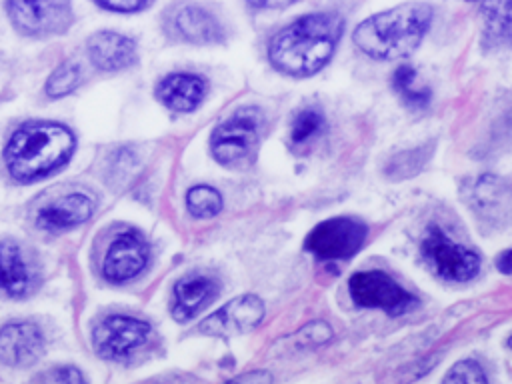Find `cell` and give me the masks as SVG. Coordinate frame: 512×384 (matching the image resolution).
I'll return each instance as SVG.
<instances>
[{"mask_svg":"<svg viewBox=\"0 0 512 384\" xmlns=\"http://www.w3.org/2000/svg\"><path fill=\"white\" fill-rule=\"evenodd\" d=\"M420 250L424 262L444 280L468 282L480 270L478 254L448 238L438 226H430L426 230Z\"/></svg>","mask_w":512,"mask_h":384,"instance_id":"cell-6","label":"cell"},{"mask_svg":"<svg viewBox=\"0 0 512 384\" xmlns=\"http://www.w3.org/2000/svg\"><path fill=\"white\" fill-rule=\"evenodd\" d=\"M348 292L354 304L362 308H378L390 316L404 314L416 308L418 298L404 290L392 276L382 270L356 272L348 282Z\"/></svg>","mask_w":512,"mask_h":384,"instance_id":"cell-7","label":"cell"},{"mask_svg":"<svg viewBox=\"0 0 512 384\" xmlns=\"http://www.w3.org/2000/svg\"><path fill=\"white\" fill-rule=\"evenodd\" d=\"M100 6L108 8V10H116V12H134L140 10L146 0H96Z\"/></svg>","mask_w":512,"mask_h":384,"instance_id":"cell-30","label":"cell"},{"mask_svg":"<svg viewBox=\"0 0 512 384\" xmlns=\"http://www.w3.org/2000/svg\"><path fill=\"white\" fill-rule=\"evenodd\" d=\"M216 294H218V284L212 276L190 272L182 276L174 286L172 316L178 322H186L194 318L204 306H208Z\"/></svg>","mask_w":512,"mask_h":384,"instance_id":"cell-17","label":"cell"},{"mask_svg":"<svg viewBox=\"0 0 512 384\" xmlns=\"http://www.w3.org/2000/svg\"><path fill=\"white\" fill-rule=\"evenodd\" d=\"M508 344H510V348H512V336H510V340H508Z\"/></svg>","mask_w":512,"mask_h":384,"instance_id":"cell-33","label":"cell"},{"mask_svg":"<svg viewBox=\"0 0 512 384\" xmlns=\"http://www.w3.org/2000/svg\"><path fill=\"white\" fill-rule=\"evenodd\" d=\"M330 338H332V328L322 320H314V322L302 326L296 334H292V342L296 348L320 346V344L328 342Z\"/></svg>","mask_w":512,"mask_h":384,"instance_id":"cell-27","label":"cell"},{"mask_svg":"<svg viewBox=\"0 0 512 384\" xmlns=\"http://www.w3.org/2000/svg\"><path fill=\"white\" fill-rule=\"evenodd\" d=\"M80 78H82V70L78 64H74V62L60 64L46 82V94L50 98H60V96L72 92L80 84Z\"/></svg>","mask_w":512,"mask_h":384,"instance_id":"cell-25","label":"cell"},{"mask_svg":"<svg viewBox=\"0 0 512 384\" xmlns=\"http://www.w3.org/2000/svg\"><path fill=\"white\" fill-rule=\"evenodd\" d=\"M264 318V302L254 294H242L200 322L198 330L206 336L230 338L254 330Z\"/></svg>","mask_w":512,"mask_h":384,"instance_id":"cell-11","label":"cell"},{"mask_svg":"<svg viewBox=\"0 0 512 384\" xmlns=\"http://www.w3.org/2000/svg\"><path fill=\"white\" fill-rule=\"evenodd\" d=\"M168 30L192 44L222 42L224 30L220 22L196 4H182L168 16Z\"/></svg>","mask_w":512,"mask_h":384,"instance_id":"cell-14","label":"cell"},{"mask_svg":"<svg viewBox=\"0 0 512 384\" xmlns=\"http://www.w3.org/2000/svg\"><path fill=\"white\" fill-rule=\"evenodd\" d=\"M74 150V136L54 122H28L8 140L4 160L10 176L30 182L60 168Z\"/></svg>","mask_w":512,"mask_h":384,"instance_id":"cell-3","label":"cell"},{"mask_svg":"<svg viewBox=\"0 0 512 384\" xmlns=\"http://www.w3.org/2000/svg\"><path fill=\"white\" fill-rule=\"evenodd\" d=\"M254 8H284L294 4L296 0H246Z\"/></svg>","mask_w":512,"mask_h":384,"instance_id":"cell-31","label":"cell"},{"mask_svg":"<svg viewBox=\"0 0 512 384\" xmlns=\"http://www.w3.org/2000/svg\"><path fill=\"white\" fill-rule=\"evenodd\" d=\"M42 352L44 334L34 322H10L0 328V362L6 366H32Z\"/></svg>","mask_w":512,"mask_h":384,"instance_id":"cell-13","label":"cell"},{"mask_svg":"<svg viewBox=\"0 0 512 384\" xmlns=\"http://www.w3.org/2000/svg\"><path fill=\"white\" fill-rule=\"evenodd\" d=\"M392 86L402 102L412 110H424L430 104V90L420 84L416 70L410 64H402L392 74Z\"/></svg>","mask_w":512,"mask_h":384,"instance_id":"cell-21","label":"cell"},{"mask_svg":"<svg viewBox=\"0 0 512 384\" xmlns=\"http://www.w3.org/2000/svg\"><path fill=\"white\" fill-rule=\"evenodd\" d=\"M30 384H86V380L74 366H54L36 374Z\"/></svg>","mask_w":512,"mask_h":384,"instance_id":"cell-28","label":"cell"},{"mask_svg":"<svg viewBox=\"0 0 512 384\" xmlns=\"http://www.w3.org/2000/svg\"><path fill=\"white\" fill-rule=\"evenodd\" d=\"M496 268L502 272V274H512V250H506V252H500L498 258H496Z\"/></svg>","mask_w":512,"mask_h":384,"instance_id":"cell-32","label":"cell"},{"mask_svg":"<svg viewBox=\"0 0 512 384\" xmlns=\"http://www.w3.org/2000/svg\"><path fill=\"white\" fill-rule=\"evenodd\" d=\"M468 2H472V0H468Z\"/></svg>","mask_w":512,"mask_h":384,"instance_id":"cell-34","label":"cell"},{"mask_svg":"<svg viewBox=\"0 0 512 384\" xmlns=\"http://www.w3.org/2000/svg\"><path fill=\"white\" fill-rule=\"evenodd\" d=\"M92 212H94V200L88 194L74 192L40 208L36 212L34 222L42 230L58 232V230L74 228L86 222L92 216Z\"/></svg>","mask_w":512,"mask_h":384,"instance_id":"cell-16","label":"cell"},{"mask_svg":"<svg viewBox=\"0 0 512 384\" xmlns=\"http://www.w3.org/2000/svg\"><path fill=\"white\" fill-rule=\"evenodd\" d=\"M36 272L30 256L18 242L0 240V290L22 298L34 290Z\"/></svg>","mask_w":512,"mask_h":384,"instance_id":"cell-15","label":"cell"},{"mask_svg":"<svg viewBox=\"0 0 512 384\" xmlns=\"http://www.w3.org/2000/svg\"><path fill=\"white\" fill-rule=\"evenodd\" d=\"M206 94L204 78L188 72L170 74L160 80L156 88L158 100L174 112H192Z\"/></svg>","mask_w":512,"mask_h":384,"instance_id":"cell-19","label":"cell"},{"mask_svg":"<svg viewBox=\"0 0 512 384\" xmlns=\"http://www.w3.org/2000/svg\"><path fill=\"white\" fill-rule=\"evenodd\" d=\"M442 384H488V380L478 362L460 360L448 370Z\"/></svg>","mask_w":512,"mask_h":384,"instance_id":"cell-26","label":"cell"},{"mask_svg":"<svg viewBox=\"0 0 512 384\" xmlns=\"http://www.w3.org/2000/svg\"><path fill=\"white\" fill-rule=\"evenodd\" d=\"M262 130V114L258 108H240L222 124H218L210 138L212 156L230 168L246 166L258 146Z\"/></svg>","mask_w":512,"mask_h":384,"instance_id":"cell-4","label":"cell"},{"mask_svg":"<svg viewBox=\"0 0 512 384\" xmlns=\"http://www.w3.org/2000/svg\"><path fill=\"white\" fill-rule=\"evenodd\" d=\"M432 22V8L422 2L400 4L362 20L352 40L376 60H396L412 54Z\"/></svg>","mask_w":512,"mask_h":384,"instance_id":"cell-2","label":"cell"},{"mask_svg":"<svg viewBox=\"0 0 512 384\" xmlns=\"http://www.w3.org/2000/svg\"><path fill=\"white\" fill-rule=\"evenodd\" d=\"M8 14L16 30L28 36L60 34L72 20L70 0H8Z\"/></svg>","mask_w":512,"mask_h":384,"instance_id":"cell-8","label":"cell"},{"mask_svg":"<svg viewBox=\"0 0 512 384\" xmlns=\"http://www.w3.org/2000/svg\"><path fill=\"white\" fill-rule=\"evenodd\" d=\"M432 152H434V144H422V146H416L410 150H402L390 158L384 172L392 180L414 178L422 172V168L430 160Z\"/></svg>","mask_w":512,"mask_h":384,"instance_id":"cell-22","label":"cell"},{"mask_svg":"<svg viewBox=\"0 0 512 384\" xmlns=\"http://www.w3.org/2000/svg\"><path fill=\"white\" fill-rule=\"evenodd\" d=\"M368 228L362 220L352 216H336L316 224L306 240L304 248L318 260H348L364 244Z\"/></svg>","mask_w":512,"mask_h":384,"instance_id":"cell-5","label":"cell"},{"mask_svg":"<svg viewBox=\"0 0 512 384\" xmlns=\"http://www.w3.org/2000/svg\"><path fill=\"white\" fill-rule=\"evenodd\" d=\"M150 324L132 316H106L92 328V346L102 358H124L146 344Z\"/></svg>","mask_w":512,"mask_h":384,"instance_id":"cell-10","label":"cell"},{"mask_svg":"<svg viewBox=\"0 0 512 384\" xmlns=\"http://www.w3.org/2000/svg\"><path fill=\"white\" fill-rule=\"evenodd\" d=\"M148 256L146 238L138 230H124L108 246L102 272L110 282H126L144 270Z\"/></svg>","mask_w":512,"mask_h":384,"instance_id":"cell-12","label":"cell"},{"mask_svg":"<svg viewBox=\"0 0 512 384\" xmlns=\"http://www.w3.org/2000/svg\"><path fill=\"white\" fill-rule=\"evenodd\" d=\"M88 56L100 70H122L136 62V44L120 32L102 30L90 36Z\"/></svg>","mask_w":512,"mask_h":384,"instance_id":"cell-18","label":"cell"},{"mask_svg":"<svg viewBox=\"0 0 512 384\" xmlns=\"http://www.w3.org/2000/svg\"><path fill=\"white\" fill-rule=\"evenodd\" d=\"M324 116L322 112L314 110V108H304L300 110L294 120H292V128H290V144L298 150L304 152L312 146V142L318 140V136L324 132Z\"/></svg>","mask_w":512,"mask_h":384,"instance_id":"cell-23","label":"cell"},{"mask_svg":"<svg viewBox=\"0 0 512 384\" xmlns=\"http://www.w3.org/2000/svg\"><path fill=\"white\" fill-rule=\"evenodd\" d=\"M482 42L496 48L512 38V0H488L482 8Z\"/></svg>","mask_w":512,"mask_h":384,"instance_id":"cell-20","label":"cell"},{"mask_svg":"<svg viewBox=\"0 0 512 384\" xmlns=\"http://www.w3.org/2000/svg\"><path fill=\"white\" fill-rule=\"evenodd\" d=\"M186 206L196 218H212L222 210V196L212 186H194L186 194Z\"/></svg>","mask_w":512,"mask_h":384,"instance_id":"cell-24","label":"cell"},{"mask_svg":"<svg viewBox=\"0 0 512 384\" xmlns=\"http://www.w3.org/2000/svg\"><path fill=\"white\" fill-rule=\"evenodd\" d=\"M342 28L338 14H306L272 36L268 60L288 76H310L330 60Z\"/></svg>","mask_w":512,"mask_h":384,"instance_id":"cell-1","label":"cell"},{"mask_svg":"<svg viewBox=\"0 0 512 384\" xmlns=\"http://www.w3.org/2000/svg\"><path fill=\"white\" fill-rule=\"evenodd\" d=\"M224 384H272V374L266 370H250Z\"/></svg>","mask_w":512,"mask_h":384,"instance_id":"cell-29","label":"cell"},{"mask_svg":"<svg viewBox=\"0 0 512 384\" xmlns=\"http://www.w3.org/2000/svg\"><path fill=\"white\" fill-rule=\"evenodd\" d=\"M466 202L488 228H504L512 222V184L494 174H482L470 182Z\"/></svg>","mask_w":512,"mask_h":384,"instance_id":"cell-9","label":"cell"}]
</instances>
